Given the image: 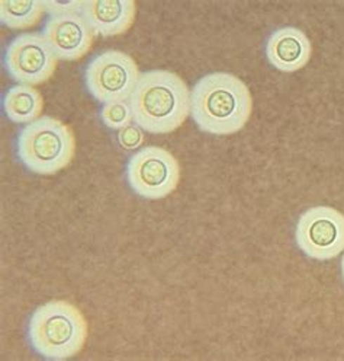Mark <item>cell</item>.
Returning <instances> with one entry per match:
<instances>
[{
	"label": "cell",
	"instance_id": "obj_1",
	"mask_svg": "<svg viewBox=\"0 0 344 361\" xmlns=\"http://www.w3.org/2000/svg\"><path fill=\"white\" fill-rule=\"evenodd\" d=\"M253 99L237 76L217 72L200 78L191 92V116L208 134L228 135L240 131L251 117Z\"/></svg>",
	"mask_w": 344,
	"mask_h": 361
},
{
	"label": "cell",
	"instance_id": "obj_2",
	"mask_svg": "<svg viewBox=\"0 0 344 361\" xmlns=\"http://www.w3.org/2000/svg\"><path fill=\"white\" fill-rule=\"evenodd\" d=\"M134 123L153 134L177 130L191 114V90L169 71H148L140 75L129 98Z\"/></svg>",
	"mask_w": 344,
	"mask_h": 361
},
{
	"label": "cell",
	"instance_id": "obj_3",
	"mask_svg": "<svg viewBox=\"0 0 344 361\" xmlns=\"http://www.w3.org/2000/svg\"><path fill=\"white\" fill-rule=\"evenodd\" d=\"M27 334L38 355L61 361L83 350L89 325L77 306L65 300H53L44 303L31 314Z\"/></svg>",
	"mask_w": 344,
	"mask_h": 361
},
{
	"label": "cell",
	"instance_id": "obj_4",
	"mask_svg": "<svg viewBox=\"0 0 344 361\" xmlns=\"http://www.w3.org/2000/svg\"><path fill=\"white\" fill-rule=\"evenodd\" d=\"M76 152L70 127L54 117H39L19 131L16 153L24 166L38 175H54L72 162Z\"/></svg>",
	"mask_w": 344,
	"mask_h": 361
},
{
	"label": "cell",
	"instance_id": "obj_5",
	"mask_svg": "<svg viewBox=\"0 0 344 361\" xmlns=\"http://www.w3.org/2000/svg\"><path fill=\"white\" fill-rule=\"evenodd\" d=\"M140 71L135 60L118 50H106L89 61L84 85L89 94L102 104L127 101L139 83Z\"/></svg>",
	"mask_w": 344,
	"mask_h": 361
},
{
	"label": "cell",
	"instance_id": "obj_6",
	"mask_svg": "<svg viewBox=\"0 0 344 361\" xmlns=\"http://www.w3.org/2000/svg\"><path fill=\"white\" fill-rule=\"evenodd\" d=\"M125 173L131 190L147 200L170 195L180 180V166L176 157L158 146L136 150L129 157Z\"/></svg>",
	"mask_w": 344,
	"mask_h": 361
},
{
	"label": "cell",
	"instance_id": "obj_7",
	"mask_svg": "<svg viewBox=\"0 0 344 361\" xmlns=\"http://www.w3.org/2000/svg\"><path fill=\"white\" fill-rule=\"evenodd\" d=\"M295 242L311 259L338 257L344 251V214L329 206L308 209L298 219Z\"/></svg>",
	"mask_w": 344,
	"mask_h": 361
},
{
	"label": "cell",
	"instance_id": "obj_8",
	"mask_svg": "<svg viewBox=\"0 0 344 361\" xmlns=\"http://www.w3.org/2000/svg\"><path fill=\"white\" fill-rule=\"evenodd\" d=\"M58 59L42 34L16 35L5 50V69L12 79L24 85H41L56 72Z\"/></svg>",
	"mask_w": 344,
	"mask_h": 361
},
{
	"label": "cell",
	"instance_id": "obj_9",
	"mask_svg": "<svg viewBox=\"0 0 344 361\" xmlns=\"http://www.w3.org/2000/svg\"><path fill=\"white\" fill-rule=\"evenodd\" d=\"M42 35L58 60L75 61L89 53L96 34L83 13H63L50 15Z\"/></svg>",
	"mask_w": 344,
	"mask_h": 361
},
{
	"label": "cell",
	"instance_id": "obj_10",
	"mask_svg": "<svg viewBox=\"0 0 344 361\" xmlns=\"http://www.w3.org/2000/svg\"><path fill=\"white\" fill-rule=\"evenodd\" d=\"M310 38L298 28L284 27L270 34L266 42V57L274 69L293 73L305 67L311 59Z\"/></svg>",
	"mask_w": 344,
	"mask_h": 361
},
{
	"label": "cell",
	"instance_id": "obj_11",
	"mask_svg": "<svg viewBox=\"0 0 344 361\" xmlns=\"http://www.w3.org/2000/svg\"><path fill=\"white\" fill-rule=\"evenodd\" d=\"M82 13L96 35L115 37L132 27L136 5L134 0H84Z\"/></svg>",
	"mask_w": 344,
	"mask_h": 361
},
{
	"label": "cell",
	"instance_id": "obj_12",
	"mask_svg": "<svg viewBox=\"0 0 344 361\" xmlns=\"http://www.w3.org/2000/svg\"><path fill=\"white\" fill-rule=\"evenodd\" d=\"M42 108V95L31 85H15L6 90L4 97V111L6 117L18 124H30L38 120Z\"/></svg>",
	"mask_w": 344,
	"mask_h": 361
},
{
	"label": "cell",
	"instance_id": "obj_13",
	"mask_svg": "<svg viewBox=\"0 0 344 361\" xmlns=\"http://www.w3.org/2000/svg\"><path fill=\"white\" fill-rule=\"evenodd\" d=\"M45 6L44 0H2L0 20L12 30H27L41 20Z\"/></svg>",
	"mask_w": 344,
	"mask_h": 361
},
{
	"label": "cell",
	"instance_id": "obj_14",
	"mask_svg": "<svg viewBox=\"0 0 344 361\" xmlns=\"http://www.w3.org/2000/svg\"><path fill=\"white\" fill-rule=\"evenodd\" d=\"M101 120L110 130L120 131L128 127L134 121L131 104L127 101L105 104L101 109Z\"/></svg>",
	"mask_w": 344,
	"mask_h": 361
},
{
	"label": "cell",
	"instance_id": "obj_15",
	"mask_svg": "<svg viewBox=\"0 0 344 361\" xmlns=\"http://www.w3.org/2000/svg\"><path fill=\"white\" fill-rule=\"evenodd\" d=\"M117 140L124 150H136L144 142L143 128L136 124H129L118 131Z\"/></svg>",
	"mask_w": 344,
	"mask_h": 361
},
{
	"label": "cell",
	"instance_id": "obj_16",
	"mask_svg": "<svg viewBox=\"0 0 344 361\" xmlns=\"http://www.w3.org/2000/svg\"><path fill=\"white\" fill-rule=\"evenodd\" d=\"M341 276H343V280H344V255L341 257Z\"/></svg>",
	"mask_w": 344,
	"mask_h": 361
}]
</instances>
